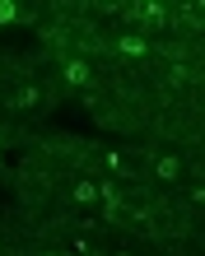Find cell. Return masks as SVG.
Masks as SVG:
<instances>
[{"label":"cell","instance_id":"6da1fadb","mask_svg":"<svg viewBox=\"0 0 205 256\" xmlns=\"http://www.w3.org/2000/svg\"><path fill=\"white\" fill-rule=\"evenodd\" d=\"M150 172H154V182H168V186H172V182L186 172V158H182V154H172V149H164V154H154Z\"/></svg>","mask_w":205,"mask_h":256},{"label":"cell","instance_id":"7a4b0ae2","mask_svg":"<svg viewBox=\"0 0 205 256\" xmlns=\"http://www.w3.org/2000/svg\"><path fill=\"white\" fill-rule=\"evenodd\" d=\"M61 80H66L70 88H80V84H89V80H94V70L84 66V61H66V70H61Z\"/></svg>","mask_w":205,"mask_h":256},{"label":"cell","instance_id":"3957f363","mask_svg":"<svg viewBox=\"0 0 205 256\" xmlns=\"http://www.w3.org/2000/svg\"><path fill=\"white\" fill-rule=\"evenodd\" d=\"M116 52H122V56H130V61H140V56L150 52V47H144V38H136V33H126L122 42H116Z\"/></svg>","mask_w":205,"mask_h":256},{"label":"cell","instance_id":"277c9868","mask_svg":"<svg viewBox=\"0 0 205 256\" xmlns=\"http://www.w3.org/2000/svg\"><path fill=\"white\" fill-rule=\"evenodd\" d=\"M38 102H42V88L38 84H24L19 94H14V108H38Z\"/></svg>","mask_w":205,"mask_h":256},{"label":"cell","instance_id":"5b68a950","mask_svg":"<svg viewBox=\"0 0 205 256\" xmlns=\"http://www.w3.org/2000/svg\"><path fill=\"white\" fill-rule=\"evenodd\" d=\"M75 205H98V186L94 182H75Z\"/></svg>","mask_w":205,"mask_h":256},{"label":"cell","instance_id":"8992f818","mask_svg":"<svg viewBox=\"0 0 205 256\" xmlns=\"http://www.w3.org/2000/svg\"><path fill=\"white\" fill-rule=\"evenodd\" d=\"M19 19V5H14V0H0V24H14Z\"/></svg>","mask_w":205,"mask_h":256},{"label":"cell","instance_id":"52a82bcc","mask_svg":"<svg viewBox=\"0 0 205 256\" xmlns=\"http://www.w3.org/2000/svg\"><path fill=\"white\" fill-rule=\"evenodd\" d=\"M112 256H130V252H126V247H116V252H112Z\"/></svg>","mask_w":205,"mask_h":256}]
</instances>
